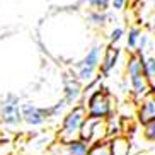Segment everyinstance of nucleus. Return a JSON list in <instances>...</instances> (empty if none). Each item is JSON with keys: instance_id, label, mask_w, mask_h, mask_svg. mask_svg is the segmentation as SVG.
Masks as SVG:
<instances>
[{"instance_id": "nucleus-11", "label": "nucleus", "mask_w": 155, "mask_h": 155, "mask_svg": "<svg viewBox=\"0 0 155 155\" xmlns=\"http://www.w3.org/2000/svg\"><path fill=\"white\" fill-rule=\"evenodd\" d=\"M155 116V94L148 92L145 97H141L140 106H138V119L141 123L148 121Z\"/></svg>"}, {"instance_id": "nucleus-13", "label": "nucleus", "mask_w": 155, "mask_h": 155, "mask_svg": "<svg viewBox=\"0 0 155 155\" xmlns=\"http://www.w3.org/2000/svg\"><path fill=\"white\" fill-rule=\"evenodd\" d=\"M109 145L113 155H128V152H130V141L124 137H116L114 140L109 141Z\"/></svg>"}, {"instance_id": "nucleus-1", "label": "nucleus", "mask_w": 155, "mask_h": 155, "mask_svg": "<svg viewBox=\"0 0 155 155\" xmlns=\"http://www.w3.org/2000/svg\"><path fill=\"white\" fill-rule=\"evenodd\" d=\"M102 51H104V45L97 41L87 50V53L82 58L73 63V73L77 75V78L82 84H89L96 78V73L99 72Z\"/></svg>"}, {"instance_id": "nucleus-6", "label": "nucleus", "mask_w": 155, "mask_h": 155, "mask_svg": "<svg viewBox=\"0 0 155 155\" xmlns=\"http://www.w3.org/2000/svg\"><path fill=\"white\" fill-rule=\"evenodd\" d=\"M107 135V123L102 118H91L87 116L80 128V138L85 140L87 143H96V141L104 140Z\"/></svg>"}, {"instance_id": "nucleus-4", "label": "nucleus", "mask_w": 155, "mask_h": 155, "mask_svg": "<svg viewBox=\"0 0 155 155\" xmlns=\"http://www.w3.org/2000/svg\"><path fill=\"white\" fill-rule=\"evenodd\" d=\"M87 116L91 118H102L106 119L113 114V96L106 89H96L85 101Z\"/></svg>"}, {"instance_id": "nucleus-16", "label": "nucleus", "mask_w": 155, "mask_h": 155, "mask_svg": "<svg viewBox=\"0 0 155 155\" xmlns=\"http://www.w3.org/2000/svg\"><path fill=\"white\" fill-rule=\"evenodd\" d=\"M89 155H113L111 153V145L109 141H96V143H91L89 147Z\"/></svg>"}, {"instance_id": "nucleus-14", "label": "nucleus", "mask_w": 155, "mask_h": 155, "mask_svg": "<svg viewBox=\"0 0 155 155\" xmlns=\"http://www.w3.org/2000/svg\"><path fill=\"white\" fill-rule=\"evenodd\" d=\"M135 53H137V51H135ZM137 55L140 56V60H141V67H143V72H145L147 78L152 80V78L155 77V55L147 56V55H143V53H137Z\"/></svg>"}, {"instance_id": "nucleus-19", "label": "nucleus", "mask_w": 155, "mask_h": 155, "mask_svg": "<svg viewBox=\"0 0 155 155\" xmlns=\"http://www.w3.org/2000/svg\"><path fill=\"white\" fill-rule=\"evenodd\" d=\"M85 4L89 9L96 10H107L111 7V0H85Z\"/></svg>"}, {"instance_id": "nucleus-20", "label": "nucleus", "mask_w": 155, "mask_h": 155, "mask_svg": "<svg viewBox=\"0 0 155 155\" xmlns=\"http://www.w3.org/2000/svg\"><path fill=\"white\" fill-rule=\"evenodd\" d=\"M124 36V29L119 28V26H116V28H113L109 31V45H118L121 39H123Z\"/></svg>"}, {"instance_id": "nucleus-8", "label": "nucleus", "mask_w": 155, "mask_h": 155, "mask_svg": "<svg viewBox=\"0 0 155 155\" xmlns=\"http://www.w3.org/2000/svg\"><path fill=\"white\" fill-rule=\"evenodd\" d=\"M82 94H84V84L78 80L77 75L72 70L63 77V99L68 106H73L80 101Z\"/></svg>"}, {"instance_id": "nucleus-2", "label": "nucleus", "mask_w": 155, "mask_h": 155, "mask_svg": "<svg viewBox=\"0 0 155 155\" xmlns=\"http://www.w3.org/2000/svg\"><path fill=\"white\" fill-rule=\"evenodd\" d=\"M87 118V109L84 104H73L68 113L61 118V124L58 130V141H72L80 138V128Z\"/></svg>"}, {"instance_id": "nucleus-21", "label": "nucleus", "mask_w": 155, "mask_h": 155, "mask_svg": "<svg viewBox=\"0 0 155 155\" xmlns=\"http://www.w3.org/2000/svg\"><path fill=\"white\" fill-rule=\"evenodd\" d=\"M128 0H111V7H113V10H121L126 5Z\"/></svg>"}, {"instance_id": "nucleus-7", "label": "nucleus", "mask_w": 155, "mask_h": 155, "mask_svg": "<svg viewBox=\"0 0 155 155\" xmlns=\"http://www.w3.org/2000/svg\"><path fill=\"white\" fill-rule=\"evenodd\" d=\"M21 114H22V121L28 126L38 128L43 126V124L48 121V111L46 107H41V106H36L32 102H24L21 104Z\"/></svg>"}, {"instance_id": "nucleus-12", "label": "nucleus", "mask_w": 155, "mask_h": 155, "mask_svg": "<svg viewBox=\"0 0 155 155\" xmlns=\"http://www.w3.org/2000/svg\"><path fill=\"white\" fill-rule=\"evenodd\" d=\"M111 19H113V14L107 12V10L91 9L89 12H87V15H85V21L91 24V26H94V28H104Z\"/></svg>"}, {"instance_id": "nucleus-18", "label": "nucleus", "mask_w": 155, "mask_h": 155, "mask_svg": "<svg viewBox=\"0 0 155 155\" xmlns=\"http://www.w3.org/2000/svg\"><path fill=\"white\" fill-rule=\"evenodd\" d=\"M143 137L148 141H155V116L143 123Z\"/></svg>"}, {"instance_id": "nucleus-3", "label": "nucleus", "mask_w": 155, "mask_h": 155, "mask_svg": "<svg viewBox=\"0 0 155 155\" xmlns=\"http://www.w3.org/2000/svg\"><path fill=\"white\" fill-rule=\"evenodd\" d=\"M124 68H126V75L130 78V85H131V91L135 94V97L137 99L145 97L150 92V80L147 78L145 72H143V67H141V60L135 51H130Z\"/></svg>"}, {"instance_id": "nucleus-22", "label": "nucleus", "mask_w": 155, "mask_h": 155, "mask_svg": "<svg viewBox=\"0 0 155 155\" xmlns=\"http://www.w3.org/2000/svg\"><path fill=\"white\" fill-rule=\"evenodd\" d=\"M152 31H153V34H155V24H153V26H152Z\"/></svg>"}, {"instance_id": "nucleus-9", "label": "nucleus", "mask_w": 155, "mask_h": 155, "mask_svg": "<svg viewBox=\"0 0 155 155\" xmlns=\"http://www.w3.org/2000/svg\"><path fill=\"white\" fill-rule=\"evenodd\" d=\"M121 51L116 45H107L104 46V51H102V58H101L99 63V75L101 77H107L111 72L114 70V67L118 65V60Z\"/></svg>"}, {"instance_id": "nucleus-5", "label": "nucleus", "mask_w": 155, "mask_h": 155, "mask_svg": "<svg viewBox=\"0 0 155 155\" xmlns=\"http://www.w3.org/2000/svg\"><path fill=\"white\" fill-rule=\"evenodd\" d=\"M21 123H22L21 97L14 92H7L0 99V124L7 128H15Z\"/></svg>"}, {"instance_id": "nucleus-15", "label": "nucleus", "mask_w": 155, "mask_h": 155, "mask_svg": "<svg viewBox=\"0 0 155 155\" xmlns=\"http://www.w3.org/2000/svg\"><path fill=\"white\" fill-rule=\"evenodd\" d=\"M140 34H141V29L137 28V26H131L126 32V48L130 51H135L138 46V39H140Z\"/></svg>"}, {"instance_id": "nucleus-10", "label": "nucleus", "mask_w": 155, "mask_h": 155, "mask_svg": "<svg viewBox=\"0 0 155 155\" xmlns=\"http://www.w3.org/2000/svg\"><path fill=\"white\" fill-rule=\"evenodd\" d=\"M89 147H91V143H87L82 138L67 141V143L60 141V148H61L63 155H89Z\"/></svg>"}, {"instance_id": "nucleus-17", "label": "nucleus", "mask_w": 155, "mask_h": 155, "mask_svg": "<svg viewBox=\"0 0 155 155\" xmlns=\"http://www.w3.org/2000/svg\"><path fill=\"white\" fill-rule=\"evenodd\" d=\"M67 102H65V99H60L58 102H55V104L51 106H46V111H48V119H55L58 118L60 114L65 111V107H67Z\"/></svg>"}]
</instances>
